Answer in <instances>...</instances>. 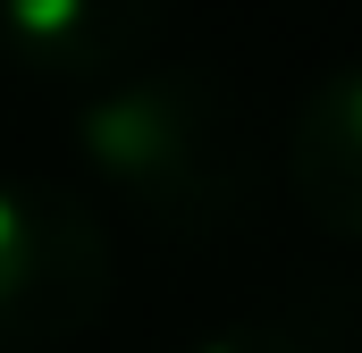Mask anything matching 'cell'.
<instances>
[{"label": "cell", "mask_w": 362, "mask_h": 353, "mask_svg": "<svg viewBox=\"0 0 362 353\" xmlns=\"http://www.w3.org/2000/svg\"><path fill=\"white\" fill-rule=\"evenodd\" d=\"M76 160L93 185L169 244H211L228 227L253 219L262 202V135L245 92L202 59H169V68H118L85 85L76 118Z\"/></svg>", "instance_id": "1"}, {"label": "cell", "mask_w": 362, "mask_h": 353, "mask_svg": "<svg viewBox=\"0 0 362 353\" xmlns=\"http://www.w3.org/2000/svg\"><path fill=\"white\" fill-rule=\"evenodd\" d=\"M110 311V227L51 176H0V353H42Z\"/></svg>", "instance_id": "2"}, {"label": "cell", "mask_w": 362, "mask_h": 353, "mask_svg": "<svg viewBox=\"0 0 362 353\" xmlns=\"http://www.w3.org/2000/svg\"><path fill=\"white\" fill-rule=\"evenodd\" d=\"M160 34V0H0V51L34 85H101Z\"/></svg>", "instance_id": "3"}, {"label": "cell", "mask_w": 362, "mask_h": 353, "mask_svg": "<svg viewBox=\"0 0 362 353\" xmlns=\"http://www.w3.org/2000/svg\"><path fill=\"white\" fill-rule=\"evenodd\" d=\"M286 185L320 236L362 244V59L329 68L303 92V109L286 126Z\"/></svg>", "instance_id": "4"}, {"label": "cell", "mask_w": 362, "mask_h": 353, "mask_svg": "<svg viewBox=\"0 0 362 353\" xmlns=\"http://www.w3.org/2000/svg\"><path fill=\"white\" fill-rule=\"evenodd\" d=\"M194 353H362V286H303L245 320H219Z\"/></svg>", "instance_id": "5"}]
</instances>
